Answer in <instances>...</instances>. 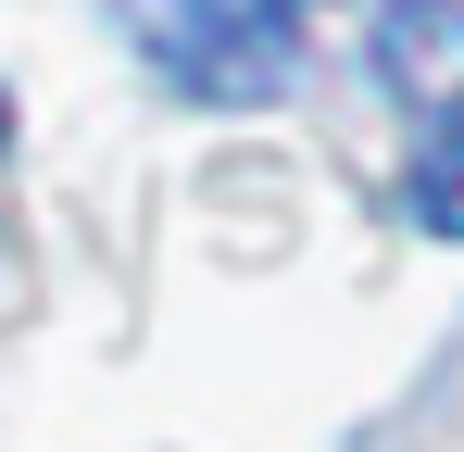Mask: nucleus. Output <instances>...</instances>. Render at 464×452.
I'll return each mask as SVG.
<instances>
[{
  "label": "nucleus",
  "mask_w": 464,
  "mask_h": 452,
  "mask_svg": "<svg viewBox=\"0 0 464 452\" xmlns=\"http://www.w3.org/2000/svg\"><path fill=\"white\" fill-rule=\"evenodd\" d=\"M139 51L176 101H276L289 75H302V38H289V13H264V0H151L139 13Z\"/></svg>",
  "instance_id": "f257e3e1"
},
{
  "label": "nucleus",
  "mask_w": 464,
  "mask_h": 452,
  "mask_svg": "<svg viewBox=\"0 0 464 452\" xmlns=\"http://www.w3.org/2000/svg\"><path fill=\"white\" fill-rule=\"evenodd\" d=\"M377 88L414 126H464V0H389L377 13Z\"/></svg>",
  "instance_id": "f03ea898"
},
{
  "label": "nucleus",
  "mask_w": 464,
  "mask_h": 452,
  "mask_svg": "<svg viewBox=\"0 0 464 452\" xmlns=\"http://www.w3.org/2000/svg\"><path fill=\"white\" fill-rule=\"evenodd\" d=\"M401 214L427 226V239H464V126H427L414 176H401Z\"/></svg>",
  "instance_id": "7ed1b4c3"
},
{
  "label": "nucleus",
  "mask_w": 464,
  "mask_h": 452,
  "mask_svg": "<svg viewBox=\"0 0 464 452\" xmlns=\"http://www.w3.org/2000/svg\"><path fill=\"white\" fill-rule=\"evenodd\" d=\"M0 151H13V88H0Z\"/></svg>",
  "instance_id": "20e7f679"
}]
</instances>
